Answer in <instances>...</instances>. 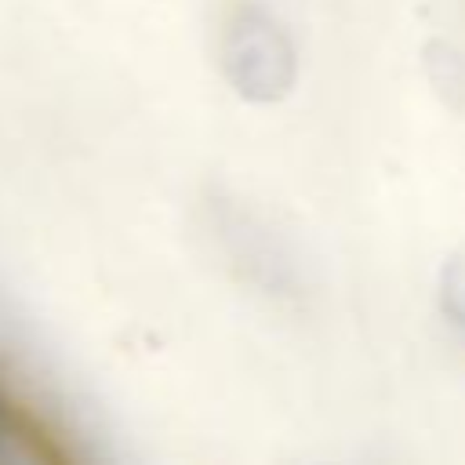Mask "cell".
Masks as SVG:
<instances>
[{
	"mask_svg": "<svg viewBox=\"0 0 465 465\" xmlns=\"http://www.w3.org/2000/svg\"><path fill=\"white\" fill-rule=\"evenodd\" d=\"M207 222L222 262L247 291L287 309L309 302L312 294L309 258L302 254L294 236L283 225H276L265 211L243 203L232 193H214L207 200Z\"/></svg>",
	"mask_w": 465,
	"mask_h": 465,
	"instance_id": "obj_1",
	"label": "cell"
},
{
	"mask_svg": "<svg viewBox=\"0 0 465 465\" xmlns=\"http://www.w3.org/2000/svg\"><path fill=\"white\" fill-rule=\"evenodd\" d=\"M425 73H429L436 94H440L450 109L465 105V58H461V51H458L454 44L432 40V44L425 47Z\"/></svg>",
	"mask_w": 465,
	"mask_h": 465,
	"instance_id": "obj_3",
	"label": "cell"
},
{
	"mask_svg": "<svg viewBox=\"0 0 465 465\" xmlns=\"http://www.w3.org/2000/svg\"><path fill=\"white\" fill-rule=\"evenodd\" d=\"M440 309L465 341V247L454 251L440 269Z\"/></svg>",
	"mask_w": 465,
	"mask_h": 465,
	"instance_id": "obj_4",
	"label": "cell"
},
{
	"mask_svg": "<svg viewBox=\"0 0 465 465\" xmlns=\"http://www.w3.org/2000/svg\"><path fill=\"white\" fill-rule=\"evenodd\" d=\"M222 69L247 102H280L298 76V51L280 18L258 4L232 11L222 36Z\"/></svg>",
	"mask_w": 465,
	"mask_h": 465,
	"instance_id": "obj_2",
	"label": "cell"
}]
</instances>
